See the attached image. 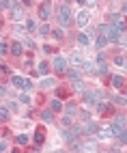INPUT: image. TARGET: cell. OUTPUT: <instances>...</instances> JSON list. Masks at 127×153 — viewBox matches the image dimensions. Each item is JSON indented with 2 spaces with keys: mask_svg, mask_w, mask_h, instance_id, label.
Returning <instances> with one entry per match:
<instances>
[{
  "mask_svg": "<svg viewBox=\"0 0 127 153\" xmlns=\"http://www.w3.org/2000/svg\"><path fill=\"white\" fill-rule=\"evenodd\" d=\"M58 22H60V26H65V28L71 24V9H69V4H65V2L58 7Z\"/></svg>",
  "mask_w": 127,
  "mask_h": 153,
  "instance_id": "1",
  "label": "cell"
},
{
  "mask_svg": "<svg viewBox=\"0 0 127 153\" xmlns=\"http://www.w3.org/2000/svg\"><path fill=\"white\" fill-rule=\"evenodd\" d=\"M121 35L123 33L116 26H110L108 28V35H105V37H108V43H121Z\"/></svg>",
  "mask_w": 127,
  "mask_h": 153,
  "instance_id": "2",
  "label": "cell"
},
{
  "mask_svg": "<svg viewBox=\"0 0 127 153\" xmlns=\"http://www.w3.org/2000/svg\"><path fill=\"white\" fill-rule=\"evenodd\" d=\"M67 65H69V60H67L65 56H56V58H54V71H56V74H65V71H67Z\"/></svg>",
  "mask_w": 127,
  "mask_h": 153,
  "instance_id": "3",
  "label": "cell"
},
{
  "mask_svg": "<svg viewBox=\"0 0 127 153\" xmlns=\"http://www.w3.org/2000/svg\"><path fill=\"white\" fill-rule=\"evenodd\" d=\"M84 108L86 110H93L95 106H97V97H95V93H86V91H84Z\"/></svg>",
  "mask_w": 127,
  "mask_h": 153,
  "instance_id": "4",
  "label": "cell"
},
{
  "mask_svg": "<svg viewBox=\"0 0 127 153\" xmlns=\"http://www.w3.org/2000/svg\"><path fill=\"white\" fill-rule=\"evenodd\" d=\"M123 127H125V117H116V119L112 121V127H110V129H112L114 136H119L121 131H123Z\"/></svg>",
  "mask_w": 127,
  "mask_h": 153,
  "instance_id": "5",
  "label": "cell"
},
{
  "mask_svg": "<svg viewBox=\"0 0 127 153\" xmlns=\"http://www.w3.org/2000/svg\"><path fill=\"white\" fill-rule=\"evenodd\" d=\"M88 19H91V13L86 11V9H84V11H80V13L76 15V24H78L80 28H84V26L88 24Z\"/></svg>",
  "mask_w": 127,
  "mask_h": 153,
  "instance_id": "6",
  "label": "cell"
},
{
  "mask_svg": "<svg viewBox=\"0 0 127 153\" xmlns=\"http://www.w3.org/2000/svg\"><path fill=\"white\" fill-rule=\"evenodd\" d=\"M50 15H52V7H50V0H45V2L39 7V17L41 19H50Z\"/></svg>",
  "mask_w": 127,
  "mask_h": 153,
  "instance_id": "7",
  "label": "cell"
},
{
  "mask_svg": "<svg viewBox=\"0 0 127 153\" xmlns=\"http://www.w3.org/2000/svg\"><path fill=\"white\" fill-rule=\"evenodd\" d=\"M69 63H71L73 67H82V63H84V56H82V52H71V56H69Z\"/></svg>",
  "mask_w": 127,
  "mask_h": 153,
  "instance_id": "8",
  "label": "cell"
},
{
  "mask_svg": "<svg viewBox=\"0 0 127 153\" xmlns=\"http://www.w3.org/2000/svg\"><path fill=\"white\" fill-rule=\"evenodd\" d=\"M95 110H97L99 114H105V112H112V106L108 104V101H97V106H95Z\"/></svg>",
  "mask_w": 127,
  "mask_h": 153,
  "instance_id": "9",
  "label": "cell"
},
{
  "mask_svg": "<svg viewBox=\"0 0 127 153\" xmlns=\"http://www.w3.org/2000/svg\"><path fill=\"white\" fill-rule=\"evenodd\" d=\"M22 50H24V48H22V43H19V41H13L11 45H9V52H11L13 56H22Z\"/></svg>",
  "mask_w": 127,
  "mask_h": 153,
  "instance_id": "10",
  "label": "cell"
},
{
  "mask_svg": "<svg viewBox=\"0 0 127 153\" xmlns=\"http://www.w3.org/2000/svg\"><path fill=\"white\" fill-rule=\"evenodd\" d=\"M112 129H97V140H112Z\"/></svg>",
  "mask_w": 127,
  "mask_h": 153,
  "instance_id": "11",
  "label": "cell"
},
{
  "mask_svg": "<svg viewBox=\"0 0 127 153\" xmlns=\"http://www.w3.org/2000/svg\"><path fill=\"white\" fill-rule=\"evenodd\" d=\"M71 88L78 91V93H84V88H86V86H84L82 80H71Z\"/></svg>",
  "mask_w": 127,
  "mask_h": 153,
  "instance_id": "12",
  "label": "cell"
},
{
  "mask_svg": "<svg viewBox=\"0 0 127 153\" xmlns=\"http://www.w3.org/2000/svg\"><path fill=\"white\" fill-rule=\"evenodd\" d=\"M41 119H43L45 123H52V121H54V110H43L41 112Z\"/></svg>",
  "mask_w": 127,
  "mask_h": 153,
  "instance_id": "13",
  "label": "cell"
},
{
  "mask_svg": "<svg viewBox=\"0 0 127 153\" xmlns=\"http://www.w3.org/2000/svg\"><path fill=\"white\" fill-rule=\"evenodd\" d=\"M9 112L11 110H9L7 106H0V123H7L9 121Z\"/></svg>",
  "mask_w": 127,
  "mask_h": 153,
  "instance_id": "14",
  "label": "cell"
},
{
  "mask_svg": "<svg viewBox=\"0 0 127 153\" xmlns=\"http://www.w3.org/2000/svg\"><path fill=\"white\" fill-rule=\"evenodd\" d=\"M82 69L86 71V74H97V67H95L93 63H88V60H84V63H82Z\"/></svg>",
  "mask_w": 127,
  "mask_h": 153,
  "instance_id": "15",
  "label": "cell"
},
{
  "mask_svg": "<svg viewBox=\"0 0 127 153\" xmlns=\"http://www.w3.org/2000/svg\"><path fill=\"white\" fill-rule=\"evenodd\" d=\"M41 86H43V88H54L56 86V80L54 78H43V80H41Z\"/></svg>",
  "mask_w": 127,
  "mask_h": 153,
  "instance_id": "16",
  "label": "cell"
},
{
  "mask_svg": "<svg viewBox=\"0 0 127 153\" xmlns=\"http://www.w3.org/2000/svg\"><path fill=\"white\" fill-rule=\"evenodd\" d=\"M11 11H13V19H15V22H22V19H26V17H24V11H22L19 7L11 9Z\"/></svg>",
  "mask_w": 127,
  "mask_h": 153,
  "instance_id": "17",
  "label": "cell"
},
{
  "mask_svg": "<svg viewBox=\"0 0 127 153\" xmlns=\"http://www.w3.org/2000/svg\"><path fill=\"white\" fill-rule=\"evenodd\" d=\"M95 131H97V125H93V123L82 125V134H95Z\"/></svg>",
  "mask_w": 127,
  "mask_h": 153,
  "instance_id": "18",
  "label": "cell"
},
{
  "mask_svg": "<svg viewBox=\"0 0 127 153\" xmlns=\"http://www.w3.org/2000/svg\"><path fill=\"white\" fill-rule=\"evenodd\" d=\"M78 43H80V45H88V43H91L88 35H86V33H80V35H78Z\"/></svg>",
  "mask_w": 127,
  "mask_h": 153,
  "instance_id": "19",
  "label": "cell"
},
{
  "mask_svg": "<svg viewBox=\"0 0 127 153\" xmlns=\"http://www.w3.org/2000/svg\"><path fill=\"white\" fill-rule=\"evenodd\" d=\"M67 74H69V78H71V80H80V78H82V74L78 71V67H73V69H67Z\"/></svg>",
  "mask_w": 127,
  "mask_h": 153,
  "instance_id": "20",
  "label": "cell"
},
{
  "mask_svg": "<svg viewBox=\"0 0 127 153\" xmlns=\"http://www.w3.org/2000/svg\"><path fill=\"white\" fill-rule=\"evenodd\" d=\"M24 82H26L24 78H19V76H13V86H15V88H22V91H24Z\"/></svg>",
  "mask_w": 127,
  "mask_h": 153,
  "instance_id": "21",
  "label": "cell"
},
{
  "mask_svg": "<svg viewBox=\"0 0 127 153\" xmlns=\"http://www.w3.org/2000/svg\"><path fill=\"white\" fill-rule=\"evenodd\" d=\"M123 84H125V80H123L121 76H114V78H112V86H114V88H121Z\"/></svg>",
  "mask_w": 127,
  "mask_h": 153,
  "instance_id": "22",
  "label": "cell"
},
{
  "mask_svg": "<svg viewBox=\"0 0 127 153\" xmlns=\"http://www.w3.org/2000/svg\"><path fill=\"white\" fill-rule=\"evenodd\" d=\"M62 108V104H60V99H52L50 101V110H54V112H58Z\"/></svg>",
  "mask_w": 127,
  "mask_h": 153,
  "instance_id": "23",
  "label": "cell"
},
{
  "mask_svg": "<svg viewBox=\"0 0 127 153\" xmlns=\"http://www.w3.org/2000/svg\"><path fill=\"white\" fill-rule=\"evenodd\" d=\"M60 125H62V127H71V125H73V123H71V117H69V114H65V117L60 119Z\"/></svg>",
  "mask_w": 127,
  "mask_h": 153,
  "instance_id": "24",
  "label": "cell"
},
{
  "mask_svg": "<svg viewBox=\"0 0 127 153\" xmlns=\"http://www.w3.org/2000/svg\"><path fill=\"white\" fill-rule=\"evenodd\" d=\"M39 33H41V35H50V33H52L50 24H41V26H39Z\"/></svg>",
  "mask_w": 127,
  "mask_h": 153,
  "instance_id": "25",
  "label": "cell"
},
{
  "mask_svg": "<svg viewBox=\"0 0 127 153\" xmlns=\"http://www.w3.org/2000/svg\"><path fill=\"white\" fill-rule=\"evenodd\" d=\"M52 35H54V39H56V41H60V39L65 37V33H62L60 28H56V30H52Z\"/></svg>",
  "mask_w": 127,
  "mask_h": 153,
  "instance_id": "26",
  "label": "cell"
},
{
  "mask_svg": "<svg viewBox=\"0 0 127 153\" xmlns=\"http://www.w3.org/2000/svg\"><path fill=\"white\" fill-rule=\"evenodd\" d=\"M108 28H110V26H108V24H99V28H97V33H99V35H103V37H105V35H108Z\"/></svg>",
  "mask_w": 127,
  "mask_h": 153,
  "instance_id": "27",
  "label": "cell"
},
{
  "mask_svg": "<svg viewBox=\"0 0 127 153\" xmlns=\"http://www.w3.org/2000/svg\"><path fill=\"white\" fill-rule=\"evenodd\" d=\"M7 52H9V45L4 43V39L0 37V54H7Z\"/></svg>",
  "mask_w": 127,
  "mask_h": 153,
  "instance_id": "28",
  "label": "cell"
},
{
  "mask_svg": "<svg viewBox=\"0 0 127 153\" xmlns=\"http://www.w3.org/2000/svg\"><path fill=\"white\" fill-rule=\"evenodd\" d=\"M116 138H119V142H121V145H127V131H125V129H123V131H121V134L116 136Z\"/></svg>",
  "mask_w": 127,
  "mask_h": 153,
  "instance_id": "29",
  "label": "cell"
},
{
  "mask_svg": "<svg viewBox=\"0 0 127 153\" xmlns=\"http://www.w3.org/2000/svg\"><path fill=\"white\" fill-rule=\"evenodd\" d=\"M48 63H45V60H41V63H39V74H48Z\"/></svg>",
  "mask_w": 127,
  "mask_h": 153,
  "instance_id": "30",
  "label": "cell"
},
{
  "mask_svg": "<svg viewBox=\"0 0 127 153\" xmlns=\"http://www.w3.org/2000/svg\"><path fill=\"white\" fill-rule=\"evenodd\" d=\"M35 142H37V147L43 145V134H41V131H37V134H35Z\"/></svg>",
  "mask_w": 127,
  "mask_h": 153,
  "instance_id": "31",
  "label": "cell"
},
{
  "mask_svg": "<svg viewBox=\"0 0 127 153\" xmlns=\"http://www.w3.org/2000/svg\"><path fill=\"white\" fill-rule=\"evenodd\" d=\"M37 28V22L35 19H26V30H35Z\"/></svg>",
  "mask_w": 127,
  "mask_h": 153,
  "instance_id": "32",
  "label": "cell"
},
{
  "mask_svg": "<svg viewBox=\"0 0 127 153\" xmlns=\"http://www.w3.org/2000/svg\"><path fill=\"white\" fill-rule=\"evenodd\" d=\"M97 45H99V48L108 45V37H103V35H101V37H97Z\"/></svg>",
  "mask_w": 127,
  "mask_h": 153,
  "instance_id": "33",
  "label": "cell"
},
{
  "mask_svg": "<svg viewBox=\"0 0 127 153\" xmlns=\"http://www.w3.org/2000/svg\"><path fill=\"white\" fill-rule=\"evenodd\" d=\"M112 101H116V104H121V106H125V104H127V99H125V97H119V95H114V97H112Z\"/></svg>",
  "mask_w": 127,
  "mask_h": 153,
  "instance_id": "34",
  "label": "cell"
},
{
  "mask_svg": "<svg viewBox=\"0 0 127 153\" xmlns=\"http://www.w3.org/2000/svg\"><path fill=\"white\" fill-rule=\"evenodd\" d=\"M76 110H78L76 104H67V114H69V117H71V114H76Z\"/></svg>",
  "mask_w": 127,
  "mask_h": 153,
  "instance_id": "35",
  "label": "cell"
},
{
  "mask_svg": "<svg viewBox=\"0 0 127 153\" xmlns=\"http://www.w3.org/2000/svg\"><path fill=\"white\" fill-rule=\"evenodd\" d=\"M26 142H28V136L26 134H19L17 136V145H26Z\"/></svg>",
  "mask_w": 127,
  "mask_h": 153,
  "instance_id": "36",
  "label": "cell"
},
{
  "mask_svg": "<svg viewBox=\"0 0 127 153\" xmlns=\"http://www.w3.org/2000/svg\"><path fill=\"white\" fill-rule=\"evenodd\" d=\"M13 30H15V35H19V37H22V35H26V28H22V26H15Z\"/></svg>",
  "mask_w": 127,
  "mask_h": 153,
  "instance_id": "37",
  "label": "cell"
},
{
  "mask_svg": "<svg viewBox=\"0 0 127 153\" xmlns=\"http://www.w3.org/2000/svg\"><path fill=\"white\" fill-rule=\"evenodd\" d=\"M24 45L33 50V48H35V41H33V39H24Z\"/></svg>",
  "mask_w": 127,
  "mask_h": 153,
  "instance_id": "38",
  "label": "cell"
},
{
  "mask_svg": "<svg viewBox=\"0 0 127 153\" xmlns=\"http://www.w3.org/2000/svg\"><path fill=\"white\" fill-rule=\"evenodd\" d=\"M19 101H22V104H30V95H22Z\"/></svg>",
  "mask_w": 127,
  "mask_h": 153,
  "instance_id": "39",
  "label": "cell"
},
{
  "mask_svg": "<svg viewBox=\"0 0 127 153\" xmlns=\"http://www.w3.org/2000/svg\"><path fill=\"white\" fill-rule=\"evenodd\" d=\"M17 106H19V104H17V101H11V104H9L7 108H9V110H13V112H15V110H17Z\"/></svg>",
  "mask_w": 127,
  "mask_h": 153,
  "instance_id": "40",
  "label": "cell"
},
{
  "mask_svg": "<svg viewBox=\"0 0 127 153\" xmlns=\"http://www.w3.org/2000/svg\"><path fill=\"white\" fill-rule=\"evenodd\" d=\"M95 60H97V63H103V60H105V56H103V54H101V52H99V54H97V56H95Z\"/></svg>",
  "mask_w": 127,
  "mask_h": 153,
  "instance_id": "41",
  "label": "cell"
},
{
  "mask_svg": "<svg viewBox=\"0 0 127 153\" xmlns=\"http://www.w3.org/2000/svg\"><path fill=\"white\" fill-rule=\"evenodd\" d=\"M30 88H33V82H30V80H26V82H24V91H30Z\"/></svg>",
  "mask_w": 127,
  "mask_h": 153,
  "instance_id": "42",
  "label": "cell"
},
{
  "mask_svg": "<svg viewBox=\"0 0 127 153\" xmlns=\"http://www.w3.org/2000/svg\"><path fill=\"white\" fill-rule=\"evenodd\" d=\"M76 2H78L80 7H84V4H88V0H76Z\"/></svg>",
  "mask_w": 127,
  "mask_h": 153,
  "instance_id": "43",
  "label": "cell"
},
{
  "mask_svg": "<svg viewBox=\"0 0 127 153\" xmlns=\"http://www.w3.org/2000/svg\"><path fill=\"white\" fill-rule=\"evenodd\" d=\"M2 151H7V142H0V153Z\"/></svg>",
  "mask_w": 127,
  "mask_h": 153,
  "instance_id": "44",
  "label": "cell"
},
{
  "mask_svg": "<svg viewBox=\"0 0 127 153\" xmlns=\"http://www.w3.org/2000/svg\"><path fill=\"white\" fill-rule=\"evenodd\" d=\"M24 4H26V7H30V4H33V0H24Z\"/></svg>",
  "mask_w": 127,
  "mask_h": 153,
  "instance_id": "45",
  "label": "cell"
},
{
  "mask_svg": "<svg viewBox=\"0 0 127 153\" xmlns=\"http://www.w3.org/2000/svg\"><path fill=\"white\" fill-rule=\"evenodd\" d=\"M123 11H125V13H127V2H125V4H123Z\"/></svg>",
  "mask_w": 127,
  "mask_h": 153,
  "instance_id": "46",
  "label": "cell"
},
{
  "mask_svg": "<svg viewBox=\"0 0 127 153\" xmlns=\"http://www.w3.org/2000/svg\"><path fill=\"white\" fill-rule=\"evenodd\" d=\"M0 95H4V88H2V86H0Z\"/></svg>",
  "mask_w": 127,
  "mask_h": 153,
  "instance_id": "47",
  "label": "cell"
},
{
  "mask_svg": "<svg viewBox=\"0 0 127 153\" xmlns=\"http://www.w3.org/2000/svg\"><path fill=\"white\" fill-rule=\"evenodd\" d=\"M125 121H127V119H125Z\"/></svg>",
  "mask_w": 127,
  "mask_h": 153,
  "instance_id": "48",
  "label": "cell"
}]
</instances>
